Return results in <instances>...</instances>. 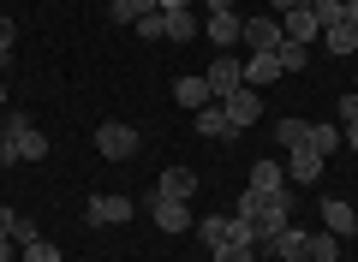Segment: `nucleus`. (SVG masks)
Wrapping results in <instances>:
<instances>
[{
  "label": "nucleus",
  "mask_w": 358,
  "mask_h": 262,
  "mask_svg": "<svg viewBox=\"0 0 358 262\" xmlns=\"http://www.w3.org/2000/svg\"><path fill=\"white\" fill-rule=\"evenodd\" d=\"M233 214L251 221L257 238H263V250H268V238L281 233V226H293V191H275V197H268V191H251V185H245L239 203H233Z\"/></svg>",
  "instance_id": "obj_1"
},
{
  "label": "nucleus",
  "mask_w": 358,
  "mask_h": 262,
  "mask_svg": "<svg viewBox=\"0 0 358 262\" xmlns=\"http://www.w3.org/2000/svg\"><path fill=\"white\" fill-rule=\"evenodd\" d=\"M138 150H143V138L126 119H102L96 125V155H102V161H131Z\"/></svg>",
  "instance_id": "obj_2"
},
{
  "label": "nucleus",
  "mask_w": 358,
  "mask_h": 262,
  "mask_svg": "<svg viewBox=\"0 0 358 262\" xmlns=\"http://www.w3.org/2000/svg\"><path fill=\"white\" fill-rule=\"evenodd\" d=\"M143 209H150V221L162 226V233H197V221H192V203H173V197H143Z\"/></svg>",
  "instance_id": "obj_3"
},
{
  "label": "nucleus",
  "mask_w": 358,
  "mask_h": 262,
  "mask_svg": "<svg viewBox=\"0 0 358 262\" xmlns=\"http://www.w3.org/2000/svg\"><path fill=\"white\" fill-rule=\"evenodd\" d=\"M203 78H209V96H215V101H227L233 89H245V60H239V54H215Z\"/></svg>",
  "instance_id": "obj_4"
},
{
  "label": "nucleus",
  "mask_w": 358,
  "mask_h": 262,
  "mask_svg": "<svg viewBox=\"0 0 358 262\" xmlns=\"http://www.w3.org/2000/svg\"><path fill=\"white\" fill-rule=\"evenodd\" d=\"M281 42H287V30H281V18H275V13H268V18H245L239 48H251V54H281Z\"/></svg>",
  "instance_id": "obj_5"
},
{
  "label": "nucleus",
  "mask_w": 358,
  "mask_h": 262,
  "mask_svg": "<svg viewBox=\"0 0 358 262\" xmlns=\"http://www.w3.org/2000/svg\"><path fill=\"white\" fill-rule=\"evenodd\" d=\"M131 214H138V203L131 197H90L84 203V226H120V221H131Z\"/></svg>",
  "instance_id": "obj_6"
},
{
  "label": "nucleus",
  "mask_w": 358,
  "mask_h": 262,
  "mask_svg": "<svg viewBox=\"0 0 358 262\" xmlns=\"http://www.w3.org/2000/svg\"><path fill=\"white\" fill-rule=\"evenodd\" d=\"M245 36V18L239 13H209L203 18V42H215V54H233Z\"/></svg>",
  "instance_id": "obj_7"
},
{
  "label": "nucleus",
  "mask_w": 358,
  "mask_h": 262,
  "mask_svg": "<svg viewBox=\"0 0 358 262\" xmlns=\"http://www.w3.org/2000/svg\"><path fill=\"white\" fill-rule=\"evenodd\" d=\"M221 108H227V119H233V131H245V125H257V119H263V96H257L251 84H245V89H233V96L221 101Z\"/></svg>",
  "instance_id": "obj_8"
},
{
  "label": "nucleus",
  "mask_w": 358,
  "mask_h": 262,
  "mask_svg": "<svg viewBox=\"0 0 358 262\" xmlns=\"http://www.w3.org/2000/svg\"><path fill=\"white\" fill-rule=\"evenodd\" d=\"M155 197H173V203H192V197H197V173H192V167H167V173L155 179Z\"/></svg>",
  "instance_id": "obj_9"
},
{
  "label": "nucleus",
  "mask_w": 358,
  "mask_h": 262,
  "mask_svg": "<svg viewBox=\"0 0 358 262\" xmlns=\"http://www.w3.org/2000/svg\"><path fill=\"white\" fill-rule=\"evenodd\" d=\"M299 262H341V238L322 226V233H305V245H299Z\"/></svg>",
  "instance_id": "obj_10"
},
{
  "label": "nucleus",
  "mask_w": 358,
  "mask_h": 262,
  "mask_svg": "<svg viewBox=\"0 0 358 262\" xmlns=\"http://www.w3.org/2000/svg\"><path fill=\"white\" fill-rule=\"evenodd\" d=\"M173 101H179V108H209V101H215V96H209V78L203 72H197V78H173Z\"/></svg>",
  "instance_id": "obj_11"
},
{
  "label": "nucleus",
  "mask_w": 358,
  "mask_h": 262,
  "mask_svg": "<svg viewBox=\"0 0 358 262\" xmlns=\"http://www.w3.org/2000/svg\"><path fill=\"white\" fill-rule=\"evenodd\" d=\"M322 226H329L334 238H352V233H358V214H352V203L329 197V203H322Z\"/></svg>",
  "instance_id": "obj_12"
},
{
  "label": "nucleus",
  "mask_w": 358,
  "mask_h": 262,
  "mask_svg": "<svg viewBox=\"0 0 358 262\" xmlns=\"http://www.w3.org/2000/svg\"><path fill=\"white\" fill-rule=\"evenodd\" d=\"M197 138H239L221 101H209V108H197Z\"/></svg>",
  "instance_id": "obj_13"
},
{
  "label": "nucleus",
  "mask_w": 358,
  "mask_h": 262,
  "mask_svg": "<svg viewBox=\"0 0 358 262\" xmlns=\"http://www.w3.org/2000/svg\"><path fill=\"white\" fill-rule=\"evenodd\" d=\"M251 191H268V197H275V191H287V161H275V155H268V161H257V167H251Z\"/></svg>",
  "instance_id": "obj_14"
},
{
  "label": "nucleus",
  "mask_w": 358,
  "mask_h": 262,
  "mask_svg": "<svg viewBox=\"0 0 358 262\" xmlns=\"http://www.w3.org/2000/svg\"><path fill=\"white\" fill-rule=\"evenodd\" d=\"M322 161L329 155H317V150H287V179H322Z\"/></svg>",
  "instance_id": "obj_15"
},
{
  "label": "nucleus",
  "mask_w": 358,
  "mask_h": 262,
  "mask_svg": "<svg viewBox=\"0 0 358 262\" xmlns=\"http://www.w3.org/2000/svg\"><path fill=\"white\" fill-rule=\"evenodd\" d=\"M281 30H287V42H310L317 36V13H310V6H299V13H281Z\"/></svg>",
  "instance_id": "obj_16"
},
{
  "label": "nucleus",
  "mask_w": 358,
  "mask_h": 262,
  "mask_svg": "<svg viewBox=\"0 0 358 262\" xmlns=\"http://www.w3.org/2000/svg\"><path fill=\"white\" fill-rule=\"evenodd\" d=\"M150 13H162V0H114V6H108L114 24H138V18H150Z\"/></svg>",
  "instance_id": "obj_17"
},
{
  "label": "nucleus",
  "mask_w": 358,
  "mask_h": 262,
  "mask_svg": "<svg viewBox=\"0 0 358 262\" xmlns=\"http://www.w3.org/2000/svg\"><path fill=\"white\" fill-rule=\"evenodd\" d=\"M275 78H281V60H275V54H251V60H245V84H275Z\"/></svg>",
  "instance_id": "obj_18"
},
{
  "label": "nucleus",
  "mask_w": 358,
  "mask_h": 262,
  "mask_svg": "<svg viewBox=\"0 0 358 262\" xmlns=\"http://www.w3.org/2000/svg\"><path fill=\"white\" fill-rule=\"evenodd\" d=\"M275 143H281V150H305L310 143V119H275Z\"/></svg>",
  "instance_id": "obj_19"
},
{
  "label": "nucleus",
  "mask_w": 358,
  "mask_h": 262,
  "mask_svg": "<svg viewBox=\"0 0 358 262\" xmlns=\"http://www.w3.org/2000/svg\"><path fill=\"white\" fill-rule=\"evenodd\" d=\"M197 233H203V245H233V233H239V221H227V214H209V221H197Z\"/></svg>",
  "instance_id": "obj_20"
},
{
  "label": "nucleus",
  "mask_w": 358,
  "mask_h": 262,
  "mask_svg": "<svg viewBox=\"0 0 358 262\" xmlns=\"http://www.w3.org/2000/svg\"><path fill=\"white\" fill-rule=\"evenodd\" d=\"M162 24H167V42H197L203 36V24L192 13H162Z\"/></svg>",
  "instance_id": "obj_21"
},
{
  "label": "nucleus",
  "mask_w": 358,
  "mask_h": 262,
  "mask_svg": "<svg viewBox=\"0 0 358 262\" xmlns=\"http://www.w3.org/2000/svg\"><path fill=\"white\" fill-rule=\"evenodd\" d=\"M322 48H329V54H352L358 48V30L352 24H329V30H322Z\"/></svg>",
  "instance_id": "obj_22"
},
{
  "label": "nucleus",
  "mask_w": 358,
  "mask_h": 262,
  "mask_svg": "<svg viewBox=\"0 0 358 262\" xmlns=\"http://www.w3.org/2000/svg\"><path fill=\"white\" fill-rule=\"evenodd\" d=\"M341 125H310V143H305V150H317V155H334V150H341Z\"/></svg>",
  "instance_id": "obj_23"
},
{
  "label": "nucleus",
  "mask_w": 358,
  "mask_h": 262,
  "mask_svg": "<svg viewBox=\"0 0 358 262\" xmlns=\"http://www.w3.org/2000/svg\"><path fill=\"white\" fill-rule=\"evenodd\" d=\"M275 60H281V72H305V66H310V42H281Z\"/></svg>",
  "instance_id": "obj_24"
},
{
  "label": "nucleus",
  "mask_w": 358,
  "mask_h": 262,
  "mask_svg": "<svg viewBox=\"0 0 358 262\" xmlns=\"http://www.w3.org/2000/svg\"><path fill=\"white\" fill-rule=\"evenodd\" d=\"M18 262H66V256H60V245H48V238H30V245L18 250Z\"/></svg>",
  "instance_id": "obj_25"
},
{
  "label": "nucleus",
  "mask_w": 358,
  "mask_h": 262,
  "mask_svg": "<svg viewBox=\"0 0 358 262\" xmlns=\"http://www.w3.org/2000/svg\"><path fill=\"white\" fill-rule=\"evenodd\" d=\"M131 36H143V42H167V24H162V13L138 18V24H131Z\"/></svg>",
  "instance_id": "obj_26"
},
{
  "label": "nucleus",
  "mask_w": 358,
  "mask_h": 262,
  "mask_svg": "<svg viewBox=\"0 0 358 262\" xmlns=\"http://www.w3.org/2000/svg\"><path fill=\"white\" fill-rule=\"evenodd\" d=\"M310 13H317V24H322V30H329V24H346V6H341V0H317Z\"/></svg>",
  "instance_id": "obj_27"
},
{
  "label": "nucleus",
  "mask_w": 358,
  "mask_h": 262,
  "mask_svg": "<svg viewBox=\"0 0 358 262\" xmlns=\"http://www.w3.org/2000/svg\"><path fill=\"white\" fill-rule=\"evenodd\" d=\"M257 245H215V262H251Z\"/></svg>",
  "instance_id": "obj_28"
},
{
  "label": "nucleus",
  "mask_w": 358,
  "mask_h": 262,
  "mask_svg": "<svg viewBox=\"0 0 358 262\" xmlns=\"http://www.w3.org/2000/svg\"><path fill=\"white\" fill-rule=\"evenodd\" d=\"M13 48H18V30H13V18H0V60H13Z\"/></svg>",
  "instance_id": "obj_29"
},
{
  "label": "nucleus",
  "mask_w": 358,
  "mask_h": 262,
  "mask_svg": "<svg viewBox=\"0 0 358 262\" xmlns=\"http://www.w3.org/2000/svg\"><path fill=\"white\" fill-rule=\"evenodd\" d=\"M334 113H341V125H352V119H358V89H346V96H341V108H334Z\"/></svg>",
  "instance_id": "obj_30"
},
{
  "label": "nucleus",
  "mask_w": 358,
  "mask_h": 262,
  "mask_svg": "<svg viewBox=\"0 0 358 262\" xmlns=\"http://www.w3.org/2000/svg\"><path fill=\"white\" fill-rule=\"evenodd\" d=\"M13 226H18V214L6 209V203H0V238H13Z\"/></svg>",
  "instance_id": "obj_31"
},
{
  "label": "nucleus",
  "mask_w": 358,
  "mask_h": 262,
  "mask_svg": "<svg viewBox=\"0 0 358 262\" xmlns=\"http://www.w3.org/2000/svg\"><path fill=\"white\" fill-rule=\"evenodd\" d=\"M299 6H317V0H275V18H281V13H299Z\"/></svg>",
  "instance_id": "obj_32"
},
{
  "label": "nucleus",
  "mask_w": 358,
  "mask_h": 262,
  "mask_svg": "<svg viewBox=\"0 0 358 262\" xmlns=\"http://www.w3.org/2000/svg\"><path fill=\"white\" fill-rule=\"evenodd\" d=\"M18 250H24V245H18V238H0V262H13Z\"/></svg>",
  "instance_id": "obj_33"
},
{
  "label": "nucleus",
  "mask_w": 358,
  "mask_h": 262,
  "mask_svg": "<svg viewBox=\"0 0 358 262\" xmlns=\"http://www.w3.org/2000/svg\"><path fill=\"white\" fill-rule=\"evenodd\" d=\"M341 138H346V150H358V119H352V125H341Z\"/></svg>",
  "instance_id": "obj_34"
},
{
  "label": "nucleus",
  "mask_w": 358,
  "mask_h": 262,
  "mask_svg": "<svg viewBox=\"0 0 358 262\" xmlns=\"http://www.w3.org/2000/svg\"><path fill=\"white\" fill-rule=\"evenodd\" d=\"M162 13H192V0H162Z\"/></svg>",
  "instance_id": "obj_35"
},
{
  "label": "nucleus",
  "mask_w": 358,
  "mask_h": 262,
  "mask_svg": "<svg viewBox=\"0 0 358 262\" xmlns=\"http://www.w3.org/2000/svg\"><path fill=\"white\" fill-rule=\"evenodd\" d=\"M209 13H233V0H209Z\"/></svg>",
  "instance_id": "obj_36"
},
{
  "label": "nucleus",
  "mask_w": 358,
  "mask_h": 262,
  "mask_svg": "<svg viewBox=\"0 0 358 262\" xmlns=\"http://www.w3.org/2000/svg\"><path fill=\"white\" fill-rule=\"evenodd\" d=\"M346 24H352V30H358V0H352V6H346Z\"/></svg>",
  "instance_id": "obj_37"
},
{
  "label": "nucleus",
  "mask_w": 358,
  "mask_h": 262,
  "mask_svg": "<svg viewBox=\"0 0 358 262\" xmlns=\"http://www.w3.org/2000/svg\"><path fill=\"white\" fill-rule=\"evenodd\" d=\"M0 108H6V84H0Z\"/></svg>",
  "instance_id": "obj_38"
},
{
  "label": "nucleus",
  "mask_w": 358,
  "mask_h": 262,
  "mask_svg": "<svg viewBox=\"0 0 358 262\" xmlns=\"http://www.w3.org/2000/svg\"><path fill=\"white\" fill-rule=\"evenodd\" d=\"M341 6H352V0H341Z\"/></svg>",
  "instance_id": "obj_39"
},
{
  "label": "nucleus",
  "mask_w": 358,
  "mask_h": 262,
  "mask_svg": "<svg viewBox=\"0 0 358 262\" xmlns=\"http://www.w3.org/2000/svg\"><path fill=\"white\" fill-rule=\"evenodd\" d=\"M352 89H358V78H352Z\"/></svg>",
  "instance_id": "obj_40"
}]
</instances>
